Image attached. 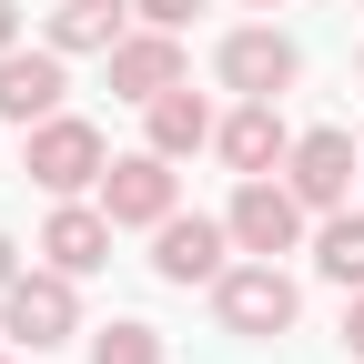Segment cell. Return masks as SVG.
I'll return each instance as SVG.
<instances>
[{
  "label": "cell",
  "mask_w": 364,
  "mask_h": 364,
  "mask_svg": "<svg viewBox=\"0 0 364 364\" xmlns=\"http://www.w3.org/2000/svg\"><path fill=\"white\" fill-rule=\"evenodd\" d=\"M0 364H11V354H0Z\"/></svg>",
  "instance_id": "obj_22"
},
{
  "label": "cell",
  "mask_w": 364,
  "mask_h": 364,
  "mask_svg": "<svg viewBox=\"0 0 364 364\" xmlns=\"http://www.w3.org/2000/svg\"><path fill=\"white\" fill-rule=\"evenodd\" d=\"M284 182L304 193V213H344V193H354V142H344V132H304Z\"/></svg>",
  "instance_id": "obj_8"
},
{
  "label": "cell",
  "mask_w": 364,
  "mask_h": 364,
  "mask_svg": "<svg viewBox=\"0 0 364 364\" xmlns=\"http://www.w3.org/2000/svg\"><path fill=\"white\" fill-rule=\"evenodd\" d=\"M314 263H324V284L364 294V213H324V233H314Z\"/></svg>",
  "instance_id": "obj_15"
},
{
  "label": "cell",
  "mask_w": 364,
  "mask_h": 364,
  "mask_svg": "<svg viewBox=\"0 0 364 364\" xmlns=\"http://www.w3.org/2000/svg\"><path fill=\"white\" fill-rule=\"evenodd\" d=\"M344 344H354V364H364V294H354V314H344Z\"/></svg>",
  "instance_id": "obj_18"
},
{
  "label": "cell",
  "mask_w": 364,
  "mask_h": 364,
  "mask_svg": "<svg viewBox=\"0 0 364 364\" xmlns=\"http://www.w3.org/2000/svg\"><path fill=\"white\" fill-rule=\"evenodd\" d=\"M253 11H273V0H253Z\"/></svg>",
  "instance_id": "obj_21"
},
{
  "label": "cell",
  "mask_w": 364,
  "mask_h": 364,
  "mask_svg": "<svg viewBox=\"0 0 364 364\" xmlns=\"http://www.w3.org/2000/svg\"><path fill=\"white\" fill-rule=\"evenodd\" d=\"M294 71H304V51L284 31H233V41H223V81H233L243 102H284Z\"/></svg>",
  "instance_id": "obj_6"
},
{
  "label": "cell",
  "mask_w": 364,
  "mask_h": 364,
  "mask_svg": "<svg viewBox=\"0 0 364 364\" xmlns=\"http://www.w3.org/2000/svg\"><path fill=\"white\" fill-rule=\"evenodd\" d=\"M142 112H152V152H162V162H182V152H203V142H213V102H203V91H182V81L152 91Z\"/></svg>",
  "instance_id": "obj_13"
},
{
  "label": "cell",
  "mask_w": 364,
  "mask_h": 364,
  "mask_svg": "<svg viewBox=\"0 0 364 364\" xmlns=\"http://www.w3.org/2000/svg\"><path fill=\"white\" fill-rule=\"evenodd\" d=\"M233 243L243 253H294V233H304V193L294 182H273V172H243V193H233Z\"/></svg>",
  "instance_id": "obj_4"
},
{
  "label": "cell",
  "mask_w": 364,
  "mask_h": 364,
  "mask_svg": "<svg viewBox=\"0 0 364 364\" xmlns=\"http://www.w3.org/2000/svg\"><path fill=\"white\" fill-rule=\"evenodd\" d=\"M0 334H11V344H31V354L71 344V334H81L71 273H61V263H51V273H11V294H0Z\"/></svg>",
  "instance_id": "obj_1"
},
{
  "label": "cell",
  "mask_w": 364,
  "mask_h": 364,
  "mask_svg": "<svg viewBox=\"0 0 364 364\" xmlns=\"http://www.w3.org/2000/svg\"><path fill=\"white\" fill-rule=\"evenodd\" d=\"M0 51H21V11H11V0H0Z\"/></svg>",
  "instance_id": "obj_19"
},
{
  "label": "cell",
  "mask_w": 364,
  "mask_h": 364,
  "mask_svg": "<svg viewBox=\"0 0 364 364\" xmlns=\"http://www.w3.org/2000/svg\"><path fill=\"white\" fill-rule=\"evenodd\" d=\"M132 21V0H61L51 11V51H112Z\"/></svg>",
  "instance_id": "obj_14"
},
{
  "label": "cell",
  "mask_w": 364,
  "mask_h": 364,
  "mask_svg": "<svg viewBox=\"0 0 364 364\" xmlns=\"http://www.w3.org/2000/svg\"><path fill=\"white\" fill-rule=\"evenodd\" d=\"M91 364H162V334L152 324H102L91 334Z\"/></svg>",
  "instance_id": "obj_16"
},
{
  "label": "cell",
  "mask_w": 364,
  "mask_h": 364,
  "mask_svg": "<svg viewBox=\"0 0 364 364\" xmlns=\"http://www.w3.org/2000/svg\"><path fill=\"white\" fill-rule=\"evenodd\" d=\"M213 304H223V334H294V284H284V273H273V253L263 263H233V273H223V284H213Z\"/></svg>",
  "instance_id": "obj_3"
},
{
  "label": "cell",
  "mask_w": 364,
  "mask_h": 364,
  "mask_svg": "<svg viewBox=\"0 0 364 364\" xmlns=\"http://www.w3.org/2000/svg\"><path fill=\"white\" fill-rule=\"evenodd\" d=\"M61 91H71L61 81V51H0V122H21V132L51 122Z\"/></svg>",
  "instance_id": "obj_7"
},
{
  "label": "cell",
  "mask_w": 364,
  "mask_h": 364,
  "mask_svg": "<svg viewBox=\"0 0 364 364\" xmlns=\"http://www.w3.org/2000/svg\"><path fill=\"white\" fill-rule=\"evenodd\" d=\"M102 213L112 223H172V162L162 152H132L102 172Z\"/></svg>",
  "instance_id": "obj_10"
},
{
  "label": "cell",
  "mask_w": 364,
  "mask_h": 364,
  "mask_svg": "<svg viewBox=\"0 0 364 364\" xmlns=\"http://www.w3.org/2000/svg\"><path fill=\"white\" fill-rule=\"evenodd\" d=\"M213 142H223V162H233V172H273V162H294V132H284V112H273V102H243L233 122L213 132Z\"/></svg>",
  "instance_id": "obj_12"
},
{
  "label": "cell",
  "mask_w": 364,
  "mask_h": 364,
  "mask_svg": "<svg viewBox=\"0 0 364 364\" xmlns=\"http://www.w3.org/2000/svg\"><path fill=\"white\" fill-rule=\"evenodd\" d=\"M112 233H122L112 213H91V203H61V213H51V233H41V253H51V263L71 273V284H81V273H102V263H112Z\"/></svg>",
  "instance_id": "obj_11"
},
{
  "label": "cell",
  "mask_w": 364,
  "mask_h": 364,
  "mask_svg": "<svg viewBox=\"0 0 364 364\" xmlns=\"http://www.w3.org/2000/svg\"><path fill=\"white\" fill-rule=\"evenodd\" d=\"M223 243H233V223H203V213H172V223H152V273L162 284H223Z\"/></svg>",
  "instance_id": "obj_5"
},
{
  "label": "cell",
  "mask_w": 364,
  "mask_h": 364,
  "mask_svg": "<svg viewBox=\"0 0 364 364\" xmlns=\"http://www.w3.org/2000/svg\"><path fill=\"white\" fill-rule=\"evenodd\" d=\"M112 172V152H102V132L91 122H71V112H51V122H31V182L41 193H81V182H102Z\"/></svg>",
  "instance_id": "obj_2"
},
{
  "label": "cell",
  "mask_w": 364,
  "mask_h": 364,
  "mask_svg": "<svg viewBox=\"0 0 364 364\" xmlns=\"http://www.w3.org/2000/svg\"><path fill=\"white\" fill-rule=\"evenodd\" d=\"M11 273H21V253H11V233H0V294H11Z\"/></svg>",
  "instance_id": "obj_20"
},
{
  "label": "cell",
  "mask_w": 364,
  "mask_h": 364,
  "mask_svg": "<svg viewBox=\"0 0 364 364\" xmlns=\"http://www.w3.org/2000/svg\"><path fill=\"white\" fill-rule=\"evenodd\" d=\"M102 61H112V91H122V102H152V91L182 81V41L172 31H122Z\"/></svg>",
  "instance_id": "obj_9"
},
{
  "label": "cell",
  "mask_w": 364,
  "mask_h": 364,
  "mask_svg": "<svg viewBox=\"0 0 364 364\" xmlns=\"http://www.w3.org/2000/svg\"><path fill=\"white\" fill-rule=\"evenodd\" d=\"M132 11H142L152 31H182V21H193V11H203V0H132Z\"/></svg>",
  "instance_id": "obj_17"
}]
</instances>
